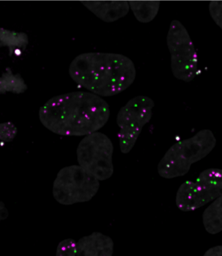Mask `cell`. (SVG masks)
Listing matches in <instances>:
<instances>
[{
	"label": "cell",
	"mask_w": 222,
	"mask_h": 256,
	"mask_svg": "<svg viewBox=\"0 0 222 256\" xmlns=\"http://www.w3.org/2000/svg\"><path fill=\"white\" fill-rule=\"evenodd\" d=\"M110 107L101 97L76 91L52 98L39 110L42 124L62 136H86L108 122Z\"/></svg>",
	"instance_id": "6da1fadb"
},
{
	"label": "cell",
	"mask_w": 222,
	"mask_h": 256,
	"mask_svg": "<svg viewBox=\"0 0 222 256\" xmlns=\"http://www.w3.org/2000/svg\"><path fill=\"white\" fill-rule=\"evenodd\" d=\"M69 72L76 84L104 97L115 96L127 90L136 76L132 60L117 54H80L72 62Z\"/></svg>",
	"instance_id": "7a4b0ae2"
},
{
	"label": "cell",
	"mask_w": 222,
	"mask_h": 256,
	"mask_svg": "<svg viewBox=\"0 0 222 256\" xmlns=\"http://www.w3.org/2000/svg\"><path fill=\"white\" fill-rule=\"evenodd\" d=\"M216 145V138L210 130H201L190 138L178 141L159 162L158 174L165 179L183 176L193 164L206 158Z\"/></svg>",
	"instance_id": "3957f363"
},
{
	"label": "cell",
	"mask_w": 222,
	"mask_h": 256,
	"mask_svg": "<svg viewBox=\"0 0 222 256\" xmlns=\"http://www.w3.org/2000/svg\"><path fill=\"white\" fill-rule=\"evenodd\" d=\"M100 181L78 164L61 169L52 186L54 199L71 206L90 201L99 192Z\"/></svg>",
	"instance_id": "277c9868"
},
{
	"label": "cell",
	"mask_w": 222,
	"mask_h": 256,
	"mask_svg": "<svg viewBox=\"0 0 222 256\" xmlns=\"http://www.w3.org/2000/svg\"><path fill=\"white\" fill-rule=\"evenodd\" d=\"M112 140L101 132L88 134L78 144L76 156L78 166L99 181L110 178L114 174Z\"/></svg>",
	"instance_id": "5b68a950"
},
{
	"label": "cell",
	"mask_w": 222,
	"mask_h": 256,
	"mask_svg": "<svg viewBox=\"0 0 222 256\" xmlns=\"http://www.w3.org/2000/svg\"><path fill=\"white\" fill-rule=\"evenodd\" d=\"M167 44L174 77L186 83L193 81L198 72L197 52L186 28L177 20L169 26Z\"/></svg>",
	"instance_id": "8992f818"
},
{
	"label": "cell",
	"mask_w": 222,
	"mask_h": 256,
	"mask_svg": "<svg viewBox=\"0 0 222 256\" xmlns=\"http://www.w3.org/2000/svg\"><path fill=\"white\" fill-rule=\"evenodd\" d=\"M222 196V169L202 171L194 181H186L179 186L175 202L184 212L195 211Z\"/></svg>",
	"instance_id": "52a82bcc"
},
{
	"label": "cell",
	"mask_w": 222,
	"mask_h": 256,
	"mask_svg": "<svg viewBox=\"0 0 222 256\" xmlns=\"http://www.w3.org/2000/svg\"><path fill=\"white\" fill-rule=\"evenodd\" d=\"M154 107L151 98L138 96L130 100L119 110L117 124L119 128L118 138L122 153L127 154L133 148L143 127L151 120Z\"/></svg>",
	"instance_id": "ba28073f"
},
{
	"label": "cell",
	"mask_w": 222,
	"mask_h": 256,
	"mask_svg": "<svg viewBox=\"0 0 222 256\" xmlns=\"http://www.w3.org/2000/svg\"><path fill=\"white\" fill-rule=\"evenodd\" d=\"M114 252L112 238L101 232H93L76 244V256H112Z\"/></svg>",
	"instance_id": "9c48e42d"
},
{
	"label": "cell",
	"mask_w": 222,
	"mask_h": 256,
	"mask_svg": "<svg viewBox=\"0 0 222 256\" xmlns=\"http://www.w3.org/2000/svg\"><path fill=\"white\" fill-rule=\"evenodd\" d=\"M81 4L97 18L112 23L127 16L130 10L127 1H81Z\"/></svg>",
	"instance_id": "30bf717a"
},
{
	"label": "cell",
	"mask_w": 222,
	"mask_h": 256,
	"mask_svg": "<svg viewBox=\"0 0 222 256\" xmlns=\"http://www.w3.org/2000/svg\"><path fill=\"white\" fill-rule=\"evenodd\" d=\"M29 44V39L25 32H17L1 28L0 46L8 47L10 56H21Z\"/></svg>",
	"instance_id": "8fae6325"
},
{
	"label": "cell",
	"mask_w": 222,
	"mask_h": 256,
	"mask_svg": "<svg viewBox=\"0 0 222 256\" xmlns=\"http://www.w3.org/2000/svg\"><path fill=\"white\" fill-rule=\"evenodd\" d=\"M202 216L204 229L208 234L216 235L222 232V196L206 208Z\"/></svg>",
	"instance_id": "7c38bea8"
},
{
	"label": "cell",
	"mask_w": 222,
	"mask_h": 256,
	"mask_svg": "<svg viewBox=\"0 0 222 256\" xmlns=\"http://www.w3.org/2000/svg\"><path fill=\"white\" fill-rule=\"evenodd\" d=\"M128 3L135 18L143 24L153 20L160 10L159 1H129Z\"/></svg>",
	"instance_id": "4fadbf2b"
},
{
	"label": "cell",
	"mask_w": 222,
	"mask_h": 256,
	"mask_svg": "<svg viewBox=\"0 0 222 256\" xmlns=\"http://www.w3.org/2000/svg\"><path fill=\"white\" fill-rule=\"evenodd\" d=\"M28 90V86L23 77L19 74H14L12 69L7 68L0 79V93L6 94L12 92L15 94H23Z\"/></svg>",
	"instance_id": "5bb4252c"
},
{
	"label": "cell",
	"mask_w": 222,
	"mask_h": 256,
	"mask_svg": "<svg viewBox=\"0 0 222 256\" xmlns=\"http://www.w3.org/2000/svg\"><path fill=\"white\" fill-rule=\"evenodd\" d=\"M76 242L73 238H66L59 244L56 256H76Z\"/></svg>",
	"instance_id": "9a60e30c"
},
{
	"label": "cell",
	"mask_w": 222,
	"mask_h": 256,
	"mask_svg": "<svg viewBox=\"0 0 222 256\" xmlns=\"http://www.w3.org/2000/svg\"><path fill=\"white\" fill-rule=\"evenodd\" d=\"M18 130L11 122L2 123L0 125V138L2 142H10L16 138Z\"/></svg>",
	"instance_id": "2e32d148"
},
{
	"label": "cell",
	"mask_w": 222,
	"mask_h": 256,
	"mask_svg": "<svg viewBox=\"0 0 222 256\" xmlns=\"http://www.w3.org/2000/svg\"><path fill=\"white\" fill-rule=\"evenodd\" d=\"M209 12L211 18L222 30V1H211Z\"/></svg>",
	"instance_id": "e0dca14e"
},
{
	"label": "cell",
	"mask_w": 222,
	"mask_h": 256,
	"mask_svg": "<svg viewBox=\"0 0 222 256\" xmlns=\"http://www.w3.org/2000/svg\"><path fill=\"white\" fill-rule=\"evenodd\" d=\"M203 256H222V245L208 249Z\"/></svg>",
	"instance_id": "ac0fdd59"
},
{
	"label": "cell",
	"mask_w": 222,
	"mask_h": 256,
	"mask_svg": "<svg viewBox=\"0 0 222 256\" xmlns=\"http://www.w3.org/2000/svg\"><path fill=\"white\" fill-rule=\"evenodd\" d=\"M0 206H1V207H0V218H1V220H4V219L8 218L9 212L5 205H4V204L2 202Z\"/></svg>",
	"instance_id": "d6986e66"
}]
</instances>
